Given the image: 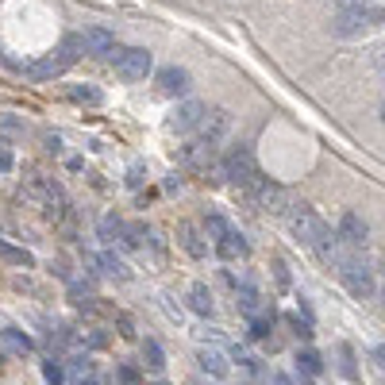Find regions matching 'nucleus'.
I'll use <instances>...</instances> for the list:
<instances>
[{
  "mask_svg": "<svg viewBox=\"0 0 385 385\" xmlns=\"http://www.w3.org/2000/svg\"><path fill=\"white\" fill-rule=\"evenodd\" d=\"M66 385H101V377H97V370H92V362L85 359V354H77V359L69 362V382Z\"/></svg>",
  "mask_w": 385,
  "mask_h": 385,
  "instance_id": "15",
  "label": "nucleus"
},
{
  "mask_svg": "<svg viewBox=\"0 0 385 385\" xmlns=\"http://www.w3.org/2000/svg\"><path fill=\"white\" fill-rule=\"evenodd\" d=\"M158 89L166 92V97H185V92H189V74H185L181 66H166L158 74Z\"/></svg>",
  "mask_w": 385,
  "mask_h": 385,
  "instance_id": "11",
  "label": "nucleus"
},
{
  "mask_svg": "<svg viewBox=\"0 0 385 385\" xmlns=\"http://www.w3.org/2000/svg\"><path fill=\"white\" fill-rule=\"evenodd\" d=\"M0 339H4V347H8V351H16V354H31V335L27 331H19V327H4V331H0Z\"/></svg>",
  "mask_w": 385,
  "mask_h": 385,
  "instance_id": "17",
  "label": "nucleus"
},
{
  "mask_svg": "<svg viewBox=\"0 0 385 385\" xmlns=\"http://www.w3.org/2000/svg\"><path fill=\"white\" fill-rule=\"evenodd\" d=\"M120 382L135 385V382H139V370H135V366H120Z\"/></svg>",
  "mask_w": 385,
  "mask_h": 385,
  "instance_id": "32",
  "label": "nucleus"
},
{
  "mask_svg": "<svg viewBox=\"0 0 385 385\" xmlns=\"http://www.w3.org/2000/svg\"><path fill=\"white\" fill-rule=\"evenodd\" d=\"M189 309L197 312V316H212V309H216V304H212V293H208V285H189Z\"/></svg>",
  "mask_w": 385,
  "mask_h": 385,
  "instance_id": "16",
  "label": "nucleus"
},
{
  "mask_svg": "<svg viewBox=\"0 0 385 385\" xmlns=\"http://www.w3.org/2000/svg\"><path fill=\"white\" fill-rule=\"evenodd\" d=\"M85 51L112 58V54L120 51V47H116V35H112L108 27H85Z\"/></svg>",
  "mask_w": 385,
  "mask_h": 385,
  "instance_id": "10",
  "label": "nucleus"
},
{
  "mask_svg": "<svg viewBox=\"0 0 385 385\" xmlns=\"http://www.w3.org/2000/svg\"><path fill=\"white\" fill-rule=\"evenodd\" d=\"M0 170H4V174L12 170V154H8V147H4V142H0Z\"/></svg>",
  "mask_w": 385,
  "mask_h": 385,
  "instance_id": "35",
  "label": "nucleus"
},
{
  "mask_svg": "<svg viewBox=\"0 0 385 385\" xmlns=\"http://www.w3.org/2000/svg\"><path fill=\"white\" fill-rule=\"evenodd\" d=\"M339 277H343V285L351 289V297H359V301H366V297L374 293V270L362 259H354V254H347V262L339 266Z\"/></svg>",
  "mask_w": 385,
  "mask_h": 385,
  "instance_id": "3",
  "label": "nucleus"
},
{
  "mask_svg": "<svg viewBox=\"0 0 385 385\" xmlns=\"http://www.w3.org/2000/svg\"><path fill=\"white\" fill-rule=\"evenodd\" d=\"M293 235L301 239L304 247H312V251H320V247L331 239V227L324 224V220L316 216V212L309 208V204H301V208L293 212Z\"/></svg>",
  "mask_w": 385,
  "mask_h": 385,
  "instance_id": "1",
  "label": "nucleus"
},
{
  "mask_svg": "<svg viewBox=\"0 0 385 385\" xmlns=\"http://www.w3.org/2000/svg\"><path fill=\"white\" fill-rule=\"evenodd\" d=\"M239 309H243L247 316H254V312H259V293H254V289H243V293H239Z\"/></svg>",
  "mask_w": 385,
  "mask_h": 385,
  "instance_id": "29",
  "label": "nucleus"
},
{
  "mask_svg": "<svg viewBox=\"0 0 385 385\" xmlns=\"http://www.w3.org/2000/svg\"><path fill=\"white\" fill-rule=\"evenodd\" d=\"M339 239H343L347 247H362L366 243V235H370V227H366V220L359 216V212H343V220H339Z\"/></svg>",
  "mask_w": 385,
  "mask_h": 385,
  "instance_id": "9",
  "label": "nucleus"
},
{
  "mask_svg": "<svg viewBox=\"0 0 385 385\" xmlns=\"http://www.w3.org/2000/svg\"><path fill=\"white\" fill-rule=\"evenodd\" d=\"M274 385H293V382H289L285 374H277V377H274Z\"/></svg>",
  "mask_w": 385,
  "mask_h": 385,
  "instance_id": "40",
  "label": "nucleus"
},
{
  "mask_svg": "<svg viewBox=\"0 0 385 385\" xmlns=\"http://www.w3.org/2000/svg\"><path fill=\"white\" fill-rule=\"evenodd\" d=\"M58 74H66V66L58 62V54H51V58H42V62L31 66V77H39V81H51V77H58Z\"/></svg>",
  "mask_w": 385,
  "mask_h": 385,
  "instance_id": "20",
  "label": "nucleus"
},
{
  "mask_svg": "<svg viewBox=\"0 0 385 385\" xmlns=\"http://www.w3.org/2000/svg\"><path fill=\"white\" fill-rule=\"evenodd\" d=\"M208 162H212V147H204V142H192V147H185V166L208 170Z\"/></svg>",
  "mask_w": 385,
  "mask_h": 385,
  "instance_id": "18",
  "label": "nucleus"
},
{
  "mask_svg": "<svg viewBox=\"0 0 385 385\" xmlns=\"http://www.w3.org/2000/svg\"><path fill=\"white\" fill-rule=\"evenodd\" d=\"M54 54H58V62L69 69L77 58H81V54H89V51H85V35H66V39L58 42V51H54Z\"/></svg>",
  "mask_w": 385,
  "mask_h": 385,
  "instance_id": "14",
  "label": "nucleus"
},
{
  "mask_svg": "<svg viewBox=\"0 0 385 385\" xmlns=\"http://www.w3.org/2000/svg\"><path fill=\"white\" fill-rule=\"evenodd\" d=\"M382 297H385V285H382Z\"/></svg>",
  "mask_w": 385,
  "mask_h": 385,
  "instance_id": "42",
  "label": "nucleus"
},
{
  "mask_svg": "<svg viewBox=\"0 0 385 385\" xmlns=\"http://www.w3.org/2000/svg\"><path fill=\"white\" fill-rule=\"evenodd\" d=\"M339 359H343V377H354V362H351V347H339Z\"/></svg>",
  "mask_w": 385,
  "mask_h": 385,
  "instance_id": "30",
  "label": "nucleus"
},
{
  "mask_svg": "<svg viewBox=\"0 0 385 385\" xmlns=\"http://www.w3.org/2000/svg\"><path fill=\"white\" fill-rule=\"evenodd\" d=\"M254 201H259L262 212H274V216H281L285 212V189L274 181H266V177H254Z\"/></svg>",
  "mask_w": 385,
  "mask_h": 385,
  "instance_id": "7",
  "label": "nucleus"
},
{
  "mask_svg": "<svg viewBox=\"0 0 385 385\" xmlns=\"http://www.w3.org/2000/svg\"><path fill=\"white\" fill-rule=\"evenodd\" d=\"M374 362L385 370V343H377V347H374Z\"/></svg>",
  "mask_w": 385,
  "mask_h": 385,
  "instance_id": "38",
  "label": "nucleus"
},
{
  "mask_svg": "<svg viewBox=\"0 0 385 385\" xmlns=\"http://www.w3.org/2000/svg\"><path fill=\"white\" fill-rule=\"evenodd\" d=\"M142 359H147V370H154V374H162V370H166V354H162V347L154 343V339H147V343H142Z\"/></svg>",
  "mask_w": 385,
  "mask_h": 385,
  "instance_id": "22",
  "label": "nucleus"
},
{
  "mask_svg": "<svg viewBox=\"0 0 385 385\" xmlns=\"http://www.w3.org/2000/svg\"><path fill=\"white\" fill-rule=\"evenodd\" d=\"M220 247V259H235V254H247V239L239 231H231L224 239V243H216Z\"/></svg>",
  "mask_w": 385,
  "mask_h": 385,
  "instance_id": "23",
  "label": "nucleus"
},
{
  "mask_svg": "<svg viewBox=\"0 0 385 385\" xmlns=\"http://www.w3.org/2000/svg\"><path fill=\"white\" fill-rule=\"evenodd\" d=\"M270 331V316H254V324H251V335L254 339H262V335Z\"/></svg>",
  "mask_w": 385,
  "mask_h": 385,
  "instance_id": "31",
  "label": "nucleus"
},
{
  "mask_svg": "<svg viewBox=\"0 0 385 385\" xmlns=\"http://www.w3.org/2000/svg\"><path fill=\"white\" fill-rule=\"evenodd\" d=\"M181 247L192 254V259H204V254H208V247L201 243V235H197V227H192V224H181Z\"/></svg>",
  "mask_w": 385,
  "mask_h": 385,
  "instance_id": "19",
  "label": "nucleus"
},
{
  "mask_svg": "<svg viewBox=\"0 0 385 385\" xmlns=\"http://www.w3.org/2000/svg\"><path fill=\"white\" fill-rule=\"evenodd\" d=\"M42 377H47V385H66L69 382V377L66 374H62V366H58V362H42Z\"/></svg>",
  "mask_w": 385,
  "mask_h": 385,
  "instance_id": "26",
  "label": "nucleus"
},
{
  "mask_svg": "<svg viewBox=\"0 0 385 385\" xmlns=\"http://www.w3.org/2000/svg\"><path fill=\"white\" fill-rule=\"evenodd\" d=\"M74 101H77V104H101V92L89 89V85H77V89H74Z\"/></svg>",
  "mask_w": 385,
  "mask_h": 385,
  "instance_id": "28",
  "label": "nucleus"
},
{
  "mask_svg": "<svg viewBox=\"0 0 385 385\" xmlns=\"http://www.w3.org/2000/svg\"><path fill=\"white\" fill-rule=\"evenodd\" d=\"M112 66H116V74L124 77V81H142V77L151 74L154 58L147 47H120L116 54H112Z\"/></svg>",
  "mask_w": 385,
  "mask_h": 385,
  "instance_id": "2",
  "label": "nucleus"
},
{
  "mask_svg": "<svg viewBox=\"0 0 385 385\" xmlns=\"http://www.w3.org/2000/svg\"><path fill=\"white\" fill-rule=\"evenodd\" d=\"M204 116H208V104L204 101H181L177 112L170 116V131H201Z\"/></svg>",
  "mask_w": 385,
  "mask_h": 385,
  "instance_id": "6",
  "label": "nucleus"
},
{
  "mask_svg": "<svg viewBox=\"0 0 385 385\" xmlns=\"http://www.w3.org/2000/svg\"><path fill=\"white\" fill-rule=\"evenodd\" d=\"M374 66H377V74L385 77V47H377V51H374Z\"/></svg>",
  "mask_w": 385,
  "mask_h": 385,
  "instance_id": "36",
  "label": "nucleus"
},
{
  "mask_svg": "<svg viewBox=\"0 0 385 385\" xmlns=\"http://www.w3.org/2000/svg\"><path fill=\"white\" fill-rule=\"evenodd\" d=\"M208 235L216 239V243H224L227 235H231V227H227V220L224 216H208Z\"/></svg>",
  "mask_w": 385,
  "mask_h": 385,
  "instance_id": "27",
  "label": "nucleus"
},
{
  "mask_svg": "<svg viewBox=\"0 0 385 385\" xmlns=\"http://www.w3.org/2000/svg\"><path fill=\"white\" fill-rule=\"evenodd\" d=\"M0 259H4V262H12V266H31V254H27L24 251V247H8V243H4V239H0Z\"/></svg>",
  "mask_w": 385,
  "mask_h": 385,
  "instance_id": "24",
  "label": "nucleus"
},
{
  "mask_svg": "<svg viewBox=\"0 0 385 385\" xmlns=\"http://www.w3.org/2000/svg\"><path fill=\"white\" fill-rule=\"evenodd\" d=\"M127 185H131V189H135V185H142V166H131V170H127Z\"/></svg>",
  "mask_w": 385,
  "mask_h": 385,
  "instance_id": "34",
  "label": "nucleus"
},
{
  "mask_svg": "<svg viewBox=\"0 0 385 385\" xmlns=\"http://www.w3.org/2000/svg\"><path fill=\"white\" fill-rule=\"evenodd\" d=\"M224 177L235 185H254V177H259V166H254V154L251 147H235L231 154L224 158Z\"/></svg>",
  "mask_w": 385,
  "mask_h": 385,
  "instance_id": "5",
  "label": "nucleus"
},
{
  "mask_svg": "<svg viewBox=\"0 0 385 385\" xmlns=\"http://www.w3.org/2000/svg\"><path fill=\"white\" fill-rule=\"evenodd\" d=\"M339 4H343V8H370L374 0H339Z\"/></svg>",
  "mask_w": 385,
  "mask_h": 385,
  "instance_id": "37",
  "label": "nucleus"
},
{
  "mask_svg": "<svg viewBox=\"0 0 385 385\" xmlns=\"http://www.w3.org/2000/svg\"><path fill=\"white\" fill-rule=\"evenodd\" d=\"M224 131H227V112L224 108L208 112L204 124H201V142H204V147H216V142L224 139Z\"/></svg>",
  "mask_w": 385,
  "mask_h": 385,
  "instance_id": "13",
  "label": "nucleus"
},
{
  "mask_svg": "<svg viewBox=\"0 0 385 385\" xmlns=\"http://www.w3.org/2000/svg\"><path fill=\"white\" fill-rule=\"evenodd\" d=\"M124 235H127V224L120 216H104L101 220V239H104V243H116V239L124 243Z\"/></svg>",
  "mask_w": 385,
  "mask_h": 385,
  "instance_id": "21",
  "label": "nucleus"
},
{
  "mask_svg": "<svg viewBox=\"0 0 385 385\" xmlns=\"http://www.w3.org/2000/svg\"><path fill=\"white\" fill-rule=\"evenodd\" d=\"M42 142H47V151H54V154L62 151V139H58V135H51V131L42 135Z\"/></svg>",
  "mask_w": 385,
  "mask_h": 385,
  "instance_id": "33",
  "label": "nucleus"
},
{
  "mask_svg": "<svg viewBox=\"0 0 385 385\" xmlns=\"http://www.w3.org/2000/svg\"><path fill=\"white\" fill-rule=\"evenodd\" d=\"M274 270H277V281H281V285H289V270H285V262H277Z\"/></svg>",
  "mask_w": 385,
  "mask_h": 385,
  "instance_id": "39",
  "label": "nucleus"
},
{
  "mask_svg": "<svg viewBox=\"0 0 385 385\" xmlns=\"http://www.w3.org/2000/svg\"><path fill=\"white\" fill-rule=\"evenodd\" d=\"M377 19H385V12H370V8H343L339 16L331 19V31L339 35V39H351V35H362L370 24H377Z\"/></svg>",
  "mask_w": 385,
  "mask_h": 385,
  "instance_id": "4",
  "label": "nucleus"
},
{
  "mask_svg": "<svg viewBox=\"0 0 385 385\" xmlns=\"http://www.w3.org/2000/svg\"><path fill=\"white\" fill-rule=\"evenodd\" d=\"M297 362H301V370H304L309 377H316L320 370H324V362H320L316 351H301V354H297Z\"/></svg>",
  "mask_w": 385,
  "mask_h": 385,
  "instance_id": "25",
  "label": "nucleus"
},
{
  "mask_svg": "<svg viewBox=\"0 0 385 385\" xmlns=\"http://www.w3.org/2000/svg\"><path fill=\"white\" fill-rule=\"evenodd\" d=\"M197 362H201V370H204V374H212V377H227V374H231V362H227V354L220 351V347H204V351L197 354Z\"/></svg>",
  "mask_w": 385,
  "mask_h": 385,
  "instance_id": "12",
  "label": "nucleus"
},
{
  "mask_svg": "<svg viewBox=\"0 0 385 385\" xmlns=\"http://www.w3.org/2000/svg\"><path fill=\"white\" fill-rule=\"evenodd\" d=\"M382 124H385V104H382Z\"/></svg>",
  "mask_w": 385,
  "mask_h": 385,
  "instance_id": "41",
  "label": "nucleus"
},
{
  "mask_svg": "<svg viewBox=\"0 0 385 385\" xmlns=\"http://www.w3.org/2000/svg\"><path fill=\"white\" fill-rule=\"evenodd\" d=\"M89 266L97 270V274H104V277H112V281H127L131 277V270H127V262L120 259V254H112V251H101V254H89Z\"/></svg>",
  "mask_w": 385,
  "mask_h": 385,
  "instance_id": "8",
  "label": "nucleus"
}]
</instances>
